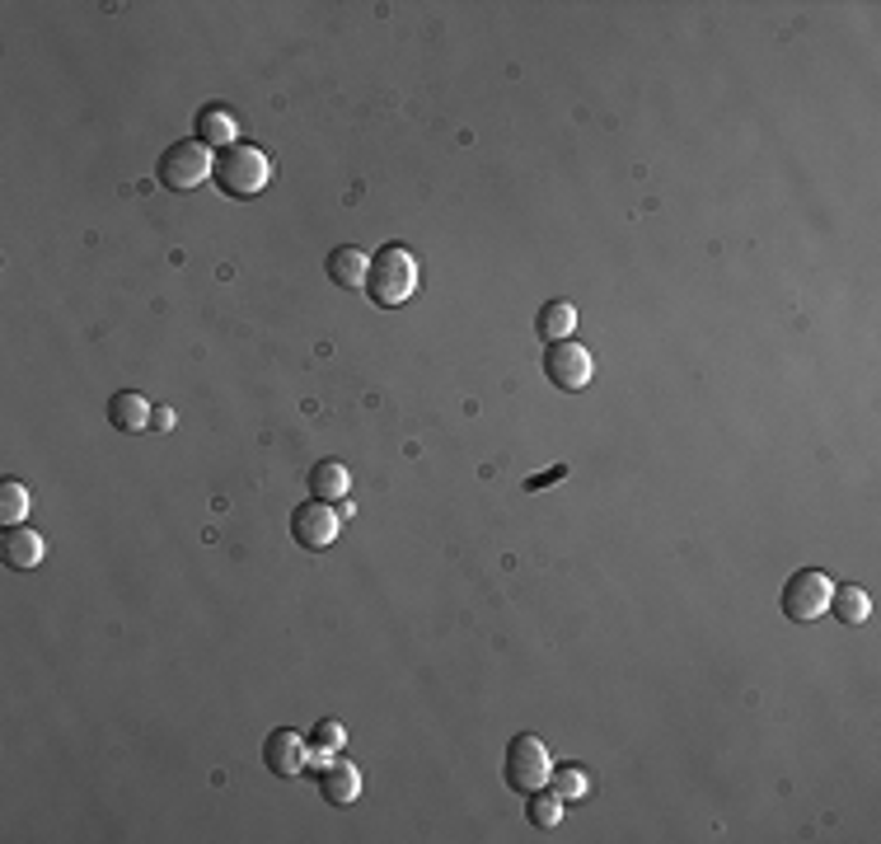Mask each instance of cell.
Here are the masks:
<instances>
[{
	"mask_svg": "<svg viewBox=\"0 0 881 844\" xmlns=\"http://www.w3.org/2000/svg\"><path fill=\"white\" fill-rule=\"evenodd\" d=\"M310 497L314 503H338V497H348V469L338 460H319L310 469Z\"/></svg>",
	"mask_w": 881,
	"mask_h": 844,
	"instance_id": "14",
	"label": "cell"
},
{
	"mask_svg": "<svg viewBox=\"0 0 881 844\" xmlns=\"http://www.w3.org/2000/svg\"><path fill=\"white\" fill-rule=\"evenodd\" d=\"M108 422L118 432H141V427H150V403L132 395V389H122V395L108 399Z\"/></svg>",
	"mask_w": 881,
	"mask_h": 844,
	"instance_id": "13",
	"label": "cell"
},
{
	"mask_svg": "<svg viewBox=\"0 0 881 844\" xmlns=\"http://www.w3.org/2000/svg\"><path fill=\"white\" fill-rule=\"evenodd\" d=\"M366 268H371V258L361 254V249H352V244H342V249L328 254V277H334V287H342V291L366 287Z\"/></svg>",
	"mask_w": 881,
	"mask_h": 844,
	"instance_id": "11",
	"label": "cell"
},
{
	"mask_svg": "<svg viewBox=\"0 0 881 844\" xmlns=\"http://www.w3.org/2000/svg\"><path fill=\"white\" fill-rule=\"evenodd\" d=\"M779 605H783V615H788L793 624L821 619L825 605H830V577H825L821 568H797L788 582H783Z\"/></svg>",
	"mask_w": 881,
	"mask_h": 844,
	"instance_id": "4",
	"label": "cell"
},
{
	"mask_svg": "<svg viewBox=\"0 0 881 844\" xmlns=\"http://www.w3.org/2000/svg\"><path fill=\"white\" fill-rule=\"evenodd\" d=\"M263 760L277 779H295L310 764V746H305V737H295L291 727H277V732H267V741H263Z\"/></svg>",
	"mask_w": 881,
	"mask_h": 844,
	"instance_id": "8",
	"label": "cell"
},
{
	"mask_svg": "<svg viewBox=\"0 0 881 844\" xmlns=\"http://www.w3.org/2000/svg\"><path fill=\"white\" fill-rule=\"evenodd\" d=\"M319 793H324L334 807L357 803V797H361V774H357V764H352V760H328L324 770H319Z\"/></svg>",
	"mask_w": 881,
	"mask_h": 844,
	"instance_id": "9",
	"label": "cell"
},
{
	"mask_svg": "<svg viewBox=\"0 0 881 844\" xmlns=\"http://www.w3.org/2000/svg\"><path fill=\"white\" fill-rule=\"evenodd\" d=\"M234 128H240V122H234V113H230L226 104H207V108L197 113V141H202L207 150H212V146H220V150L234 146Z\"/></svg>",
	"mask_w": 881,
	"mask_h": 844,
	"instance_id": "12",
	"label": "cell"
},
{
	"mask_svg": "<svg viewBox=\"0 0 881 844\" xmlns=\"http://www.w3.org/2000/svg\"><path fill=\"white\" fill-rule=\"evenodd\" d=\"M28 507H34V493L24 489V483H14V479H5L0 483V526H20L24 516H28Z\"/></svg>",
	"mask_w": 881,
	"mask_h": 844,
	"instance_id": "17",
	"label": "cell"
},
{
	"mask_svg": "<svg viewBox=\"0 0 881 844\" xmlns=\"http://www.w3.org/2000/svg\"><path fill=\"white\" fill-rule=\"evenodd\" d=\"M830 615H835L840 624H862L872 615V601H868V591L862 587H830Z\"/></svg>",
	"mask_w": 881,
	"mask_h": 844,
	"instance_id": "16",
	"label": "cell"
},
{
	"mask_svg": "<svg viewBox=\"0 0 881 844\" xmlns=\"http://www.w3.org/2000/svg\"><path fill=\"white\" fill-rule=\"evenodd\" d=\"M150 427L169 432V427H174V413H169V409H155V413H150Z\"/></svg>",
	"mask_w": 881,
	"mask_h": 844,
	"instance_id": "21",
	"label": "cell"
},
{
	"mask_svg": "<svg viewBox=\"0 0 881 844\" xmlns=\"http://www.w3.org/2000/svg\"><path fill=\"white\" fill-rule=\"evenodd\" d=\"M212 179H216V188L226 197L249 202V197H258L263 188H267V179H273V165H267V155L258 146H240V141H234V146L216 150Z\"/></svg>",
	"mask_w": 881,
	"mask_h": 844,
	"instance_id": "1",
	"label": "cell"
},
{
	"mask_svg": "<svg viewBox=\"0 0 881 844\" xmlns=\"http://www.w3.org/2000/svg\"><path fill=\"white\" fill-rule=\"evenodd\" d=\"M291 540L301 544V550H310V554H319V550H328V544L338 540V511L328 507V503H301L291 511Z\"/></svg>",
	"mask_w": 881,
	"mask_h": 844,
	"instance_id": "7",
	"label": "cell"
},
{
	"mask_svg": "<svg viewBox=\"0 0 881 844\" xmlns=\"http://www.w3.org/2000/svg\"><path fill=\"white\" fill-rule=\"evenodd\" d=\"M548 774H554V764H548L544 741L530 737V732L511 737V746H507V784L516 793H534V788L548 784Z\"/></svg>",
	"mask_w": 881,
	"mask_h": 844,
	"instance_id": "5",
	"label": "cell"
},
{
	"mask_svg": "<svg viewBox=\"0 0 881 844\" xmlns=\"http://www.w3.org/2000/svg\"><path fill=\"white\" fill-rule=\"evenodd\" d=\"M342 746V727L334 723V718H324L319 727H314V756H310V764H328V750H338Z\"/></svg>",
	"mask_w": 881,
	"mask_h": 844,
	"instance_id": "20",
	"label": "cell"
},
{
	"mask_svg": "<svg viewBox=\"0 0 881 844\" xmlns=\"http://www.w3.org/2000/svg\"><path fill=\"white\" fill-rule=\"evenodd\" d=\"M413 291H418V258L408 254L403 244H385L381 254L371 258V268H366V296L381 310H395Z\"/></svg>",
	"mask_w": 881,
	"mask_h": 844,
	"instance_id": "2",
	"label": "cell"
},
{
	"mask_svg": "<svg viewBox=\"0 0 881 844\" xmlns=\"http://www.w3.org/2000/svg\"><path fill=\"white\" fill-rule=\"evenodd\" d=\"M212 150L202 141H174L165 155H160V183L169 193H193L212 179Z\"/></svg>",
	"mask_w": 881,
	"mask_h": 844,
	"instance_id": "3",
	"label": "cell"
},
{
	"mask_svg": "<svg viewBox=\"0 0 881 844\" xmlns=\"http://www.w3.org/2000/svg\"><path fill=\"white\" fill-rule=\"evenodd\" d=\"M563 474H568V469H563V465H558V469H554V474H540V479H530V489H540V483H554V479H563Z\"/></svg>",
	"mask_w": 881,
	"mask_h": 844,
	"instance_id": "22",
	"label": "cell"
},
{
	"mask_svg": "<svg viewBox=\"0 0 881 844\" xmlns=\"http://www.w3.org/2000/svg\"><path fill=\"white\" fill-rule=\"evenodd\" d=\"M0 554H5V568L34 572L38 563H43V535H34V530H24V526H10L5 544H0Z\"/></svg>",
	"mask_w": 881,
	"mask_h": 844,
	"instance_id": "10",
	"label": "cell"
},
{
	"mask_svg": "<svg viewBox=\"0 0 881 844\" xmlns=\"http://www.w3.org/2000/svg\"><path fill=\"white\" fill-rule=\"evenodd\" d=\"M591 371H595L591 352L581 348V342H572V338L548 342V348H544V375L558 389H568V395H572V389H587L591 385Z\"/></svg>",
	"mask_w": 881,
	"mask_h": 844,
	"instance_id": "6",
	"label": "cell"
},
{
	"mask_svg": "<svg viewBox=\"0 0 881 844\" xmlns=\"http://www.w3.org/2000/svg\"><path fill=\"white\" fill-rule=\"evenodd\" d=\"M572 328H577V310H572V301H548V305L540 310V319H534V334H540L544 342H563V338H572Z\"/></svg>",
	"mask_w": 881,
	"mask_h": 844,
	"instance_id": "15",
	"label": "cell"
},
{
	"mask_svg": "<svg viewBox=\"0 0 881 844\" xmlns=\"http://www.w3.org/2000/svg\"><path fill=\"white\" fill-rule=\"evenodd\" d=\"M526 817H530V825H540V831H554V825L563 821V797L534 788L530 803H526Z\"/></svg>",
	"mask_w": 881,
	"mask_h": 844,
	"instance_id": "18",
	"label": "cell"
},
{
	"mask_svg": "<svg viewBox=\"0 0 881 844\" xmlns=\"http://www.w3.org/2000/svg\"><path fill=\"white\" fill-rule=\"evenodd\" d=\"M548 779H554V793L563 797V803H581V797H587V774H581L577 770V764H558V770L554 774H548Z\"/></svg>",
	"mask_w": 881,
	"mask_h": 844,
	"instance_id": "19",
	"label": "cell"
}]
</instances>
